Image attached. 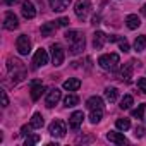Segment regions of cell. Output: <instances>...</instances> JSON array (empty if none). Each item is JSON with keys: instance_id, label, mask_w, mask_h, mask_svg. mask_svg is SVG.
Instances as JSON below:
<instances>
[{"instance_id": "1", "label": "cell", "mask_w": 146, "mask_h": 146, "mask_svg": "<svg viewBox=\"0 0 146 146\" xmlns=\"http://www.w3.org/2000/svg\"><path fill=\"white\" fill-rule=\"evenodd\" d=\"M7 69H9V74L12 76V81L14 83L23 81L26 78V69H24L23 62L17 60V58H9L7 60Z\"/></svg>"}, {"instance_id": "2", "label": "cell", "mask_w": 146, "mask_h": 146, "mask_svg": "<svg viewBox=\"0 0 146 146\" xmlns=\"http://www.w3.org/2000/svg\"><path fill=\"white\" fill-rule=\"evenodd\" d=\"M98 64L105 70H115L120 64V57L117 53H105V55H100Z\"/></svg>"}, {"instance_id": "3", "label": "cell", "mask_w": 146, "mask_h": 146, "mask_svg": "<svg viewBox=\"0 0 146 146\" xmlns=\"http://www.w3.org/2000/svg\"><path fill=\"white\" fill-rule=\"evenodd\" d=\"M74 12L81 21H84L91 12V0H78L76 7H74Z\"/></svg>"}, {"instance_id": "4", "label": "cell", "mask_w": 146, "mask_h": 146, "mask_svg": "<svg viewBox=\"0 0 146 146\" xmlns=\"http://www.w3.org/2000/svg\"><path fill=\"white\" fill-rule=\"evenodd\" d=\"M50 50H52V62H53V65H55V67H60V65L64 64V58H65L64 48H62L58 43H53V45L50 46Z\"/></svg>"}, {"instance_id": "5", "label": "cell", "mask_w": 146, "mask_h": 146, "mask_svg": "<svg viewBox=\"0 0 146 146\" xmlns=\"http://www.w3.org/2000/svg\"><path fill=\"white\" fill-rule=\"evenodd\" d=\"M48 132L53 136V137H64L65 132H67V127H65V122L64 120H53L48 127Z\"/></svg>"}, {"instance_id": "6", "label": "cell", "mask_w": 146, "mask_h": 146, "mask_svg": "<svg viewBox=\"0 0 146 146\" xmlns=\"http://www.w3.org/2000/svg\"><path fill=\"white\" fill-rule=\"evenodd\" d=\"M16 48H17V52L21 55H28L31 52V40L26 35H21L17 38V41H16Z\"/></svg>"}, {"instance_id": "7", "label": "cell", "mask_w": 146, "mask_h": 146, "mask_svg": "<svg viewBox=\"0 0 146 146\" xmlns=\"http://www.w3.org/2000/svg\"><path fill=\"white\" fill-rule=\"evenodd\" d=\"M46 64H48V53H46V50L38 48L36 53H35V57H33V67L38 69V67H43Z\"/></svg>"}, {"instance_id": "8", "label": "cell", "mask_w": 146, "mask_h": 146, "mask_svg": "<svg viewBox=\"0 0 146 146\" xmlns=\"http://www.w3.org/2000/svg\"><path fill=\"white\" fill-rule=\"evenodd\" d=\"M62 98V91L58 90V88H53V90H50L48 91V95H46V100H45V105L48 107V108H53L57 103H58V100Z\"/></svg>"}, {"instance_id": "9", "label": "cell", "mask_w": 146, "mask_h": 146, "mask_svg": "<svg viewBox=\"0 0 146 146\" xmlns=\"http://www.w3.org/2000/svg\"><path fill=\"white\" fill-rule=\"evenodd\" d=\"M83 119H84V113L81 110H76V112H72V115L69 117V127L72 131H79L81 124H83Z\"/></svg>"}, {"instance_id": "10", "label": "cell", "mask_w": 146, "mask_h": 146, "mask_svg": "<svg viewBox=\"0 0 146 146\" xmlns=\"http://www.w3.org/2000/svg\"><path fill=\"white\" fill-rule=\"evenodd\" d=\"M4 28L9 29V31H14V29L19 28V21H17V17H16L14 12H11V11L5 12V17H4Z\"/></svg>"}, {"instance_id": "11", "label": "cell", "mask_w": 146, "mask_h": 146, "mask_svg": "<svg viewBox=\"0 0 146 146\" xmlns=\"http://www.w3.org/2000/svg\"><path fill=\"white\" fill-rule=\"evenodd\" d=\"M84 45H86V40H84V35L81 38H78L76 41H72L70 43V55H79L83 50H84Z\"/></svg>"}, {"instance_id": "12", "label": "cell", "mask_w": 146, "mask_h": 146, "mask_svg": "<svg viewBox=\"0 0 146 146\" xmlns=\"http://www.w3.org/2000/svg\"><path fill=\"white\" fill-rule=\"evenodd\" d=\"M108 41V36L103 33V31H96L95 35H93V46L96 48V50H100V48H103V45Z\"/></svg>"}, {"instance_id": "13", "label": "cell", "mask_w": 146, "mask_h": 146, "mask_svg": "<svg viewBox=\"0 0 146 146\" xmlns=\"http://www.w3.org/2000/svg\"><path fill=\"white\" fill-rule=\"evenodd\" d=\"M21 12H23V16L26 17V19H33L35 16H36V9H35V5L31 4V2H23V9H21Z\"/></svg>"}, {"instance_id": "14", "label": "cell", "mask_w": 146, "mask_h": 146, "mask_svg": "<svg viewBox=\"0 0 146 146\" xmlns=\"http://www.w3.org/2000/svg\"><path fill=\"white\" fill-rule=\"evenodd\" d=\"M43 91H45V86L41 84V83H38V81H35L33 84H31V98L36 102V100H40V96L43 95Z\"/></svg>"}, {"instance_id": "15", "label": "cell", "mask_w": 146, "mask_h": 146, "mask_svg": "<svg viewBox=\"0 0 146 146\" xmlns=\"http://www.w3.org/2000/svg\"><path fill=\"white\" fill-rule=\"evenodd\" d=\"M69 2L70 0H50V7L55 12H62V11H65L69 7Z\"/></svg>"}, {"instance_id": "16", "label": "cell", "mask_w": 146, "mask_h": 146, "mask_svg": "<svg viewBox=\"0 0 146 146\" xmlns=\"http://www.w3.org/2000/svg\"><path fill=\"white\" fill-rule=\"evenodd\" d=\"M132 69H134V60L124 64V67H122V70H120V78L125 79V81H129V79L132 78Z\"/></svg>"}, {"instance_id": "17", "label": "cell", "mask_w": 146, "mask_h": 146, "mask_svg": "<svg viewBox=\"0 0 146 146\" xmlns=\"http://www.w3.org/2000/svg\"><path fill=\"white\" fill-rule=\"evenodd\" d=\"M79 88H81V81L76 78H70V79L64 81V90H67V91H78Z\"/></svg>"}, {"instance_id": "18", "label": "cell", "mask_w": 146, "mask_h": 146, "mask_svg": "<svg viewBox=\"0 0 146 146\" xmlns=\"http://www.w3.org/2000/svg\"><path fill=\"white\" fill-rule=\"evenodd\" d=\"M125 24H127L129 29H137V28L141 26V19H139L136 14H129V16L125 17Z\"/></svg>"}, {"instance_id": "19", "label": "cell", "mask_w": 146, "mask_h": 146, "mask_svg": "<svg viewBox=\"0 0 146 146\" xmlns=\"http://www.w3.org/2000/svg\"><path fill=\"white\" fill-rule=\"evenodd\" d=\"M86 107H88L90 110H95V108H103V100H102L100 96H91V98H88Z\"/></svg>"}, {"instance_id": "20", "label": "cell", "mask_w": 146, "mask_h": 146, "mask_svg": "<svg viewBox=\"0 0 146 146\" xmlns=\"http://www.w3.org/2000/svg\"><path fill=\"white\" fill-rule=\"evenodd\" d=\"M107 139H108L110 143H115V144H124V143H125L124 134H120V132H113V131H110V132L107 134Z\"/></svg>"}, {"instance_id": "21", "label": "cell", "mask_w": 146, "mask_h": 146, "mask_svg": "<svg viewBox=\"0 0 146 146\" xmlns=\"http://www.w3.org/2000/svg\"><path fill=\"white\" fill-rule=\"evenodd\" d=\"M90 122L91 124H98L103 117V108H95V110H90Z\"/></svg>"}, {"instance_id": "22", "label": "cell", "mask_w": 146, "mask_h": 146, "mask_svg": "<svg viewBox=\"0 0 146 146\" xmlns=\"http://www.w3.org/2000/svg\"><path fill=\"white\" fill-rule=\"evenodd\" d=\"M117 96H119L117 88H107V90H105V100H107V102L113 103V102H117Z\"/></svg>"}, {"instance_id": "23", "label": "cell", "mask_w": 146, "mask_h": 146, "mask_svg": "<svg viewBox=\"0 0 146 146\" xmlns=\"http://www.w3.org/2000/svg\"><path fill=\"white\" fill-rule=\"evenodd\" d=\"M146 48V35H141L134 40V50L136 52H143Z\"/></svg>"}, {"instance_id": "24", "label": "cell", "mask_w": 146, "mask_h": 146, "mask_svg": "<svg viewBox=\"0 0 146 146\" xmlns=\"http://www.w3.org/2000/svg\"><path fill=\"white\" fill-rule=\"evenodd\" d=\"M43 124H45L43 115H41V113H35L33 119H31V127H33V129H41Z\"/></svg>"}, {"instance_id": "25", "label": "cell", "mask_w": 146, "mask_h": 146, "mask_svg": "<svg viewBox=\"0 0 146 146\" xmlns=\"http://www.w3.org/2000/svg\"><path fill=\"white\" fill-rule=\"evenodd\" d=\"M64 36H65V40H67V41H69V45H70L72 41H76L78 38H81V36H83V33H81V31H78V29H72V31H67Z\"/></svg>"}, {"instance_id": "26", "label": "cell", "mask_w": 146, "mask_h": 146, "mask_svg": "<svg viewBox=\"0 0 146 146\" xmlns=\"http://www.w3.org/2000/svg\"><path fill=\"white\" fill-rule=\"evenodd\" d=\"M55 28H57L55 23H46V24L41 26V35H43V36H50V35L55 31Z\"/></svg>"}, {"instance_id": "27", "label": "cell", "mask_w": 146, "mask_h": 146, "mask_svg": "<svg viewBox=\"0 0 146 146\" xmlns=\"http://www.w3.org/2000/svg\"><path fill=\"white\" fill-rule=\"evenodd\" d=\"M79 103V98L76 96V95H67L65 98H64V105L65 107H76Z\"/></svg>"}, {"instance_id": "28", "label": "cell", "mask_w": 146, "mask_h": 146, "mask_svg": "<svg viewBox=\"0 0 146 146\" xmlns=\"http://www.w3.org/2000/svg\"><path fill=\"white\" fill-rule=\"evenodd\" d=\"M132 103H134V98H132L131 95H125V96L120 100V108H122V110H129Z\"/></svg>"}, {"instance_id": "29", "label": "cell", "mask_w": 146, "mask_h": 146, "mask_svg": "<svg viewBox=\"0 0 146 146\" xmlns=\"http://www.w3.org/2000/svg\"><path fill=\"white\" fill-rule=\"evenodd\" d=\"M115 127H117L119 131H127V129L131 127V120H129V119H117Z\"/></svg>"}, {"instance_id": "30", "label": "cell", "mask_w": 146, "mask_h": 146, "mask_svg": "<svg viewBox=\"0 0 146 146\" xmlns=\"http://www.w3.org/2000/svg\"><path fill=\"white\" fill-rule=\"evenodd\" d=\"M144 110H146V103H141L136 110H132V117H136V119H143Z\"/></svg>"}, {"instance_id": "31", "label": "cell", "mask_w": 146, "mask_h": 146, "mask_svg": "<svg viewBox=\"0 0 146 146\" xmlns=\"http://www.w3.org/2000/svg\"><path fill=\"white\" fill-rule=\"evenodd\" d=\"M40 141V136H31V137H28L26 141H24V146H31V144H36Z\"/></svg>"}, {"instance_id": "32", "label": "cell", "mask_w": 146, "mask_h": 146, "mask_svg": "<svg viewBox=\"0 0 146 146\" xmlns=\"http://www.w3.org/2000/svg\"><path fill=\"white\" fill-rule=\"evenodd\" d=\"M137 88L146 95V78H139V79H137Z\"/></svg>"}, {"instance_id": "33", "label": "cell", "mask_w": 146, "mask_h": 146, "mask_svg": "<svg viewBox=\"0 0 146 146\" xmlns=\"http://www.w3.org/2000/svg\"><path fill=\"white\" fill-rule=\"evenodd\" d=\"M119 46H120V50L125 53V52H129V43H127V40H119Z\"/></svg>"}, {"instance_id": "34", "label": "cell", "mask_w": 146, "mask_h": 146, "mask_svg": "<svg viewBox=\"0 0 146 146\" xmlns=\"http://www.w3.org/2000/svg\"><path fill=\"white\" fill-rule=\"evenodd\" d=\"M0 96H2V107H7V105H9V98H7V93L2 90V91H0Z\"/></svg>"}, {"instance_id": "35", "label": "cell", "mask_w": 146, "mask_h": 146, "mask_svg": "<svg viewBox=\"0 0 146 146\" xmlns=\"http://www.w3.org/2000/svg\"><path fill=\"white\" fill-rule=\"evenodd\" d=\"M144 132H146V131H144V127L137 125V127H136V132H134V136H136V137H141V136H144Z\"/></svg>"}, {"instance_id": "36", "label": "cell", "mask_w": 146, "mask_h": 146, "mask_svg": "<svg viewBox=\"0 0 146 146\" xmlns=\"http://www.w3.org/2000/svg\"><path fill=\"white\" fill-rule=\"evenodd\" d=\"M55 23H57V26H67V24H69V19H67V17H60V19H57Z\"/></svg>"}, {"instance_id": "37", "label": "cell", "mask_w": 146, "mask_h": 146, "mask_svg": "<svg viewBox=\"0 0 146 146\" xmlns=\"http://www.w3.org/2000/svg\"><path fill=\"white\" fill-rule=\"evenodd\" d=\"M33 127H31V124L29 125H23V129H21V134L23 136H26V134H29V131H31Z\"/></svg>"}, {"instance_id": "38", "label": "cell", "mask_w": 146, "mask_h": 146, "mask_svg": "<svg viewBox=\"0 0 146 146\" xmlns=\"http://www.w3.org/2000/svg\"><path fill=\"white\" fill-rule=\"evenodd\" d=\"M16 2H17V0H5L7 5H12V4H16Z\"/></svg>"}, {"instance_id": "39", "label": "cell", "mask_w": 146, "mask_h": 146, "mask_svg": "<svg viewBox=\"0 0 146 146\" xmlns=\"http://www.w3.org/2000/svg\"><path fill=\"white\" fill-rule=\"evenodd\" d=\"M141 14H143V16H146V5H143V7H141Z\"/></svg>"}]
</instances>
